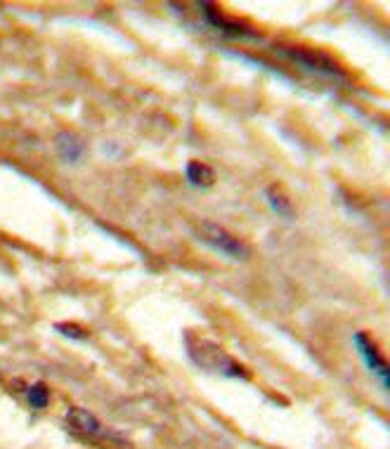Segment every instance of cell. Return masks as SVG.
<instances>
[{"instance_id": "277c9868", "label": "cell", "mask_w": 390, "mask_h": 449, "mask_svg": "<svg viewBox=\"0 0 390 449\" xmlns=\"http://www.w3.org/2000/svg\"><path fill=\"white\" fill-rule=\"evenodd\" d=\"M187 180L194 187H211L213 180H216V175H213V171L206 164L189 161V164H187Z\"/></svg>"}, {"instance_id": "6da1fadb", "label": "cell", "mask_w": 390, "mask_h": 449, "mask_svg": "<svg viewBox=\"0 0 390 449\" xmlns=\"http://www.w3.org/2000/svg\"><path fill=\"white\" fill-rule=\"evenodd\" d=\"M199 237H201V241L208 244L211 249L220 251L223 256L234 258V261H246L248 258L246 244L227 232L225 227H218V224H213V222H204L201 227H199Z\"/></svg>"}, {"instance_id": "52a82bcc", "label": "cell", "mask_w": 390, "mask_h": 449, "mask_svg": "<svg viewBox=\"0 0 390 449\" xmlns=\"http://www.w3.org/2000/svg\"><path fill=\"white\" fill-rule=\"evenodd\" d=\"M28 402H31V407H35V409H43V407L48 404V390L43 383H35L33 388H28Z\"/></svg>"}, {"instance_id": "7a4b0ae2", "label": "cell", "mask_w": 390, "mask_h": 449, "mask_svg": "<svg viewBox=\"0 0 390 449\" xmlns=\"http://www.w3.org/2000/svg\"><path fill=\"white\" fill-rule=\"evenodd\" d=\"M352 341H355V346H357L362 360H364L367 367L372 369L374 374L381 378L383 385H388V367H386V362H383L381 357H379V353H376V346H374V343L369 341L364 334H355Z\"/></svg>"}, {"instance_id": "3957f363", "label": "cell", "mask_w": 390, "mask_h": 449, "mask_svg": "<svg viewBox=\"0 0 390 449\" xmlns=\"http://www.w3.org/2000/svg\"><path fill=\"white\" fill-rule=\"evenodd\" d=\"M294 59L303 62V64L310 67V69H319V72H326V74H338L336 62H331V59L326 57V55H322V52H312V50L294 52Z\"/></svg>"}, {"instance_id": "5b68a950", "label": "cell", "mask_w": 390, "mask_h": 449, "mask_svg": "<svg viewBox=\"0 0 390 449\" xmlns=\"http://www.w3.org/2000/svg\"><path fill=\"white\" fill-rule=\"evenodd\" d=\"M267 199H269V206L277 215H284V217H291L294 215V208H291V201L284 196L277 187H269L267 189Z\"/></svg>"}, {"instance_id": "8992f818", "label": "cell", "mask_w": 390, "mask_h": 449, "mask_svg": "<svg viewBox=\"0 0 390 449\" xmlns=\"http://www.w3.org/2000/svg\"><path fill=\"white\" fill-rule=\"evenodd\" d=\"M71 421H74V426H78L81 431H90V433H97V421L90 416V414H85L81 409H74L71 411Z\"/></svg>"}]
</instances>
